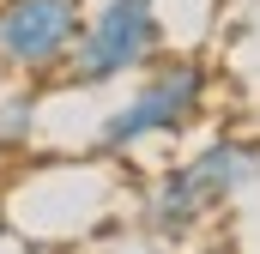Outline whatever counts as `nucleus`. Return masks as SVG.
Returning a JSON list of instances; mask_svg holds the SVG:
<instances>
[{
	"instance_id": "nucleus-2",
	"label": "nucleus",
	"mask_w": 260,
	"mask_h": 254,
	"mask_svg": "<svg viewBox=\"0 0 260 254\" xmlns=\"http://www.w3.org/2000/svg\"><path fill=\"white\" fill-rule=\"evenodd\" d=\"M164 55V18L151 0H103L97 12H85V30L67 55L61 79L67 85H115L127 73H145V67Z\"/></svg>"
},
{
	"instance_id": "nucleus-4",
	"label": "nucleus",
	"mask_w": 260,
	"mask_h": 254,
	"mask_svg": "<svg viewBox=\"0 0 260 254\" xmlns=\"http://www.w3.org/2000/svg\"><path fill=\"white\" fill-rule=\"evenodd\" d=\"M85 0H0V73H61L85 30Z\"/></svg>"
},
{
	"instance_id": "nucleus-3",
	"label": "nucleus",
	"mask_w": 260,
	"mask_h": 254,
	"mask_svg": "<svg viewBox=\"0 0 260 254\" xmlns=\"http://www.w3.org/2000/svg\"><path fill=\"white\" fill-rule=\"evenodd\" d=\"M206 109V67L194 55L182 61H151V73L139 79L127 103L109 109V121L97 127V145L103 151H127L139 139H170V133H188Z\"/></svg>"
},
{
	"instance_id": "nucleus-6",
	"label": "nucleus",
	"mask_w": 260,
	"mask_h": 254,
	"mask_svg": "<svg viewBox=\"0 0 260 254\" xmlns=\"http://www.w3.org/2000/svg\"><path fill=\"white\" fill-rule=\"evenodd\" d=\"M18 254H61V248H18Z\"/></svg>"
},
{
	"instance_id": "nucleus-1",
	"label": "nucleus",
	"mask_w": 260,
	"mask_h": 254,
	"mask_svg": "<svg viewBox=\"0 0 260 254\" xmlns=\"http://www.w3.org/2000/svg\"><path fill=\"white\" fill-rule=\"evenodd\" d=\"M254 176H260V145L254 139H212V145H200L188 164H176L151 188L145 230L151 236H188L212 212H224V200H236Z\"/></svg>"
},
{
	"instance_id": "nucleus-5",
	"label": "nucleus",
	"mask_w": 260,
	"mask_h": 254,
	"mask_svg": "<svg viewBox=\"0 0 260 254\" xmlns=\"http://www.w3.org/2000/svg\"><path fill=\"white\" fill-rule=\"evenodd\" d=\"M206 254H242V248H236V242H212Z\"/></svg>"
}]
</instances>
